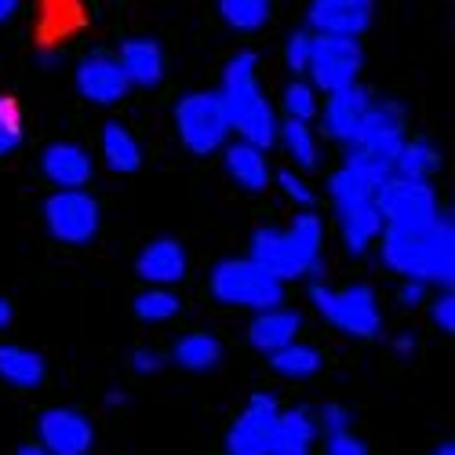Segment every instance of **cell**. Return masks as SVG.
Wrapping results in <instances>:
<instances>
[{
    "mask_svg": "<svg viewBox=\"0 0 455 455\" xmlns=\"http://www.w3.org/2000/svg\"><path fill=\"white\" fill-rule=\"evenodd\" d=\"M302 331V314L291 310V307H270V310H255L251 324H248V343L259 350V354H274L288 343H295Z\"/></svg>",
    "mask_w": 455,
    "mask_h": 455,
    "instance_id": "44dd1931",
    "label": "cell"
},
{
    "mask_svg": "<svg viewBox=\"0 0 455 455\" xmlns=\"http://www.w3.org/2000/svg\"><path fill=\"white\" fill-rule=\"evenodd\" d=\"M408 139V117H404V106L394 99H371V106L364 109V117L357 124V135L350 146L368 149V154L394 161V154L401 149V142ZM394 168V164H390Z\"/></svg>",
    "mask_w": 455,
    "mask_h": 455,
    "instance_id": "7c38bea8",
    "label": "cell"
},
{
    "mask_svg": "<svg viewBox=\"0 0 455 455\" xmlns=\"http://www.w3.org/2000/svg\"><path fill=\"white\" fill-rule=\"evenodd\" d=\"M371 92L361 88V84H350V88H339V92H328L324 95V106H321V128L328 139L350 146L354 135H357V124L364 117V109L371 106Z\"/></svg>",
    "mask_w": 455,
    "mask_h": 455,
    "instance_id": "2e32d148",
    "label": "cell"
},
{
    "mask_svg": "<svg viewBox=\"0 0 455 455\" xmlns=\"http://www.w3.org/2000/svg\"><path fill=\"white\" fill-rule=\"evenodd\" d=\"M36 62H41L44 69H52V66L62 62V52H36Z\"/></svg>",
    "mask_w": 455,
    "mask_h": 455,
    "instance_id": "ee69618b",
    "label": "cell"
},
{
    "mask_svg": "<svg viewBox=\"0 0 455 455\" xmlns=\"http://www.w3.org/2000/svg\"><path fill=\"white\" fill-rule=\"evenodd\" d=\"M19 455H48V451H44L41 444H22V448H19Z\"/></svg>",
    "mask_w": 455,
    "mask_h": 455,
    "instance_id": "bcb514c9",
    "label": "cell"
},
{
    "mask_svg": "<svg viewBox=\"0 0 455 455\" xmlns=\"http://www.w3.org/2000/svg\"><path fill=\"white\" fill-rule=\"evenodd\" d=\"M324 455H371V451L354 430H339V434H324Z\"/></svg>",
    "mask_w": 455,
    "mask_h": 455,
    "instance_id": "74e56055",
    "label": "cell"
},
{
    "mask_svg": "<svg viewBox=\"0 0 455 455\" xmlns=\"http://www.w3.org/2000/svg\"><path fill=\"white\" fill-rule=\"evenodd\" d=\"M26 139V121H22V106L12 95H0V157L15 154Z\"/></svg>",
    "mask_w": 455,
    "mask_h": 455,
    "instance_id": "d6a6232c",
    "label": "cell"
},
{
    "mask_svg": "<svg viewBox=\"0 0 455 455\" xmlns=\"http://www.w3.org/2000/svg\"><path fill=\"white\" fill-rule=\"evenodd\" d=\"M132 310H135V317H139L142 324H168L172 317H179L182 302H179V295H175L172 288H161V284H146V288L135 295Z\"/></svg>",
    "mask_w": 455,
    "mask_h": 455,
    "instance_id": "f546056e",
    "label": "cell"
},
{
    "mask_svg": "<svg viewBox=\"0 0 455 455\" xmlns=\"http://www.w3.org/2000/svg\"><path fill=\"white\" fill-rule=\"evenodd\" d=\"M106 404H109V408L128 404V394H124V390H109V394H106Z\"/></svg>",
    "mask_w": 455,
    "mask_h": 455,
    "instance_id": "f6af8a7d",
    "label": "cell"
},
{
    "mask_svg": "<svg viewBox=\"0 0 455 455\" xmlns=\"http://www.w3.org/2000/svg\"><path fill=\"white\" fill-rule=\"evenodd\" d=\"M277 186L284 189V197H288L295 208H314V201H317V194L307 186V179L295 175V172H281V175H277Z\"/></svg>",
    "mask_w": 455,
    "mask_h": 455,
    "instance_id": "d590c367",
    "label": "cell"
},
{
    "mask_svg": "<svg viewBox=\"0 0 455 455\" xmlns=\"http://www.w3.org/2000/svg\"><path fill=\"white\" fill-rule=\"evenodd\" d=\"M117 62H121L132 88H157L168 73L164 48H161V41H154V36H128V41H121Z\"/></svg>",
    "mask_w": 455,
    "mask_h": 455,
    "instance_id": "d6986e66",
    "label": "cell"
},
{
    "mask_svg": "<svg viewBox=\"0 0 455 455\" xmlns=\"http://www.w3.org/2000/svg\"><path fill=\"white\" fill-rule=\"evenodd\" d=\"M317 434H321L317 419L307 408H288V411H281V419H277L270 455H310Z\"/></svg>",
    "mask_w": 455,
    "mask_h": 455,
    "instance_id": "7402d4cb",
    "label": "cell"
},
{
    "mask_svg": "<svg viewBox=\"0 0 455 455\" xmlns=\"http://www.w3.org/2000/svg\"><path fill=\"white\" fill-rule=\"evenodd\" d=\"M343 168L347 172H354L368 189H379L390 175H394V168H390V161H383V157H375V154H368V149H357V146H347V157H343Z\"/></svg>",
    "mask_w": 455,
    "mask_h": 455,
    "instance_id": "1f68e13d",
    "label": "cell"
},
{
    "mask_svg": "<svg viewBox=\"0 0 455 455\" xmlns=\"http://www.w3.org/2000/svg\"><path fill=\"white\" fill-rule=\"evenodd\" d=\"M434 455H455V444H451V441H444V444H437V448H434Z\"/></svg>",
    "mask_w": 455,
    "mask_h": 455,
    "instance_id": "7dc6e473",
    "label": "cell"
},
{
    "mask_svg": "<svg viewBox=\"0 0 455 455\" xmlns=\"http://www.w3.org/2000/svg\"><path fill=\"white\" fill-rule=\"evenodd\" d=\"M277 142L295 161V168H302V172L317 168V132H314V124L284 117V121H277Z\"/></svg>",
    "mask_w": 455,
    "mask_h": 455,
    "instance_id": "83f0119b",
    "label": "cell"
},
{
    "mask_svg": "<svg viewBox=\"0 0 455 455\" xmlns=\"http://www.w3.org/2000/svg\"><path fill=\"white\" fill-rule=\"evenodd\" d=\"M164 364H168L164 354L154 350V347H139V350L132 354V371H135V375H157Z\"/></svg>",
    "mask_w": 455,
    "mask_h": 455,
    "instance_id": "f35d334b",
    "label": "cell"
},
{
    "mask_svg": "<svg viewBox=\"0 0 455 455\" xmlns=\"http://www.w3.org/2000/svg\"><path fill=\"white\" fill-rule=\"evenodd\" d=\"M430 302V321L441 328V331H455V295H451V288H441L434 299H427Z\"/></svg>",
    "mask_w": 455,
    "mask_h": 455,
    "instance_id": "8d00e7d4",
    "label": "cell"
},
{
    "mask_svg": "<svg viewBox=\"0 0 455 455\" xmlns=\"http://www.w3.org/2000/svg\"><path fill=\"white\" fill-rule=\"evenodd\" d=\"M317 430H321V434L354 430V411H350L347 404H335V401L321 404V411H317Z\"/></svg>",
    "mask_w": 455,
    "mask_h": 455,
    "instance_id": "e575fe53",
    "label": "cell"
},
{
    "mask_svg": "<svg viewBox=\"0 0 455 455\" xmlns=\"http://www.w3.org/2000/svg\"><path fill=\"white\" fill-rule=\"evenodd\" d=\"M361 69H364V48H361L357 36L314 33V41H310V62H307V81L321 95L357 84Z\"/></svg>",
    "mask_w": 455,
    "mask_h": 455,
    "instance_id": "9c48e42d",
    "label": "cell"
},
{
    "mask_svg": "<svg viewBox=\"0 0 455 455\" xmlns=\"http://www.w3.org/2000/svg\"><path fill=\"white\" fill-rule=\"evenodd\" d=\"M208 291L222 307H241V310H270L284 302V284L267 274L255 259H222L212 267Z\"/></svg>",
    "mask_w": 455,
    "mask_h": 455,
    "instance_id": "5b68a950",
    "label": "cell"
},
{
    "mask_svg": "<svg viewBox=\"0 0 455 455\" xmlns=\"http://www.w3.org/2000/svg\"><path fill=\"white\" fill-rule=\"evenodd\" d=\"M379 255L383 267L427 281L430 288H451L455 284V222L448 212L437 215L427 230H401V226H383L379 234Z\"/></svg>",
    "mask_w": 455,
    "mask_h": 455,
    "instance_id": "6da1fadb",
    "label": "cell"
},
{
    "mask_svg": "<svg viewBox=\"0 0 455 455\" xmlns=\"http://www.w3.org/2000/svg\"><path fill=\"white\" fill-rule=\"evenodd\" d=\"M44 226L59 244H92L102 226L99 201L88 189H55L44 201Z\"/></svg>",
    "mask_w": 455,
    "mask_h": 455,
    "instance_id": "30bf717a",
    "label": "cell"
},
{
    "mask_svg": "<svg viewBox=\"0 0 455 455\" xmlns=\"http://www.w3.org/2000/svg\"><path fill=\"white\" fill-rule=\"evenodd\" d=\"M430 299V284L427 281H415V277H404L401 284V307L415 310V307H423V302Z\"/></svg>",
    "mask_w": 455,
    "mask_h": 455,
    "instance_id": "ab89813d",
    "label": "cell"
},
{
    "mask_svg": "<svg viewBox=\"0 0 455 455\" xmlns=\"http://www.w3.org/2000/svg\"><path fill=\"white\" fill-rule=\"evenodd\" d=\"M390 164H394V175L427 179V182H430V179L441 172V149H437L430 139H404Z\"/></svg>",
    "mask_w": 455,
    "mask_h": 455,
    "instance_id": "484cf974",
    "label": "cell"
},
{
    "mask_svg": "<svg viewBox=\"0 0 455 455\" xmlns=\"http://www.w3.org/2000/svg\"><path fill=\"white\" fill-rule=\"evenodd\" d=\"M307 22L314 33L361 36L371 26V0H310Z\"/></svg>",
    "mask_w": 455,
    "mask_h": 455,
    "instance_id": "ac0fdd59",
    "label": "cell"
},
{
    "mask_svg": "<svg viewBox=\"0 0 455 455\" xmlns=\"http://www.w3.org/2000/svg\"><path fill=\"white\" fill-rule=\"evenodd\" d=\"M281 404L274 394H251L241 415L226 430V455H270Z\"/></svg>",
    "mask_w": 455,
    "mask_h": 455,
    "instance_id": "8fae6325",
    "label": "cell"
},
{
    "mask_svg": "<svg viewBox=\"0 0 455 455\" xmlns=\"http://www.w3.org/2000/svg\"><path fill=\"white\" fill-rule=\"evenodd\" d=\"M314 310L343 335L350 339H375L383 331V310H379V295L371 284H347V288H328L321 281L310 284Z\"/></svg>",
    "mask_w": 455,
    "mask_h": 455,
    "instance_id": "8992f818",
    "label": "cell"
},
{
    "mask_svg": "<svg viewBox=\"0 0 455 455\" xmlns=\"http://www.w3.org/2000/svg\"><path fill=\"white\" fill-rule=\"evenodd\" d=\"M310 41H314V29H295V33H288V41H284V66H288L291 77H307Z\"/></svg>",
    "mask_w": 455,
    "mask_h": 455,
    "instance_id": "836d02e7",
    "label": "cell"
},
{
    "mask_svg": "<svg viewBox=\"0 0 455 455\" xmlns=\"http://www.w3.org/2000/svg\"><path fill=\"white\" fill-rule=\"evenodd\" d=\"M36 444L48 455H88L95 444V427L81 408H44L36 419Z\"/></svg>",
    "mask_w": 455,
    "mask_h": 455,
    "instance_id": "4fadbf2b",
    "label": "cell"
},
{
    "mask_svg": "<svg viewBox=\"0 0 455 455\" xmlns=\"http://www.w3.org/2000/svg\"><path fill=\"white\" fill-rule=\"evenodd\" d=\"M172 361H175L182 371H194V375L212 371V368H219V361H222V343H219L212 331H189V335H182L179 343H175Z\"/></svg>",
    "mask_w": 455,
    "mask_h": 455,
    "instance_id": "d4e9b609",
    "label": "cell"
},
{
    "mask_svg": "<svg viewBox=\"0 0 455 455\" xmlns=\"http://www.w3.org/2000/svg\"><path fill=\"white\" fill-rule=\"evenodd\" d=\"M99 149H102V164H106L113 175H132V172L142 168V146H139V139H135L121 121H109V124L102 128Z\"/></svg>",
    "mask_w": 455,
    "mask_h": 455,
    "instance_id": "cb8c5ba5",
    "label": "cell"
},
{
    "mask_svg": "<svg viewBox=\"0 0 455 455\" xmlns=\"http://www.w3.org/2000/svg\"><path fill=\"white\" fill-rule=\"evenodd\" d=\"M186 270H189V255L186 248L175 241V237H157L149 241L139 259H135V274L146 281V284H161V288H175L186 281Z\"/></svg>",
    "mask_w": 455,
    "mask_h": 455,
    "instance_id": "e0dca14e",
    "label": "cell"
},
{
    "mask_svg": "<svg viewBox=\"0 0 455 455\" xmlns=\"http://www.w3.org/2000/svg\"><path fill=\"white\" fill-rule=\"evenodd\" d=\"M41 172L52 186L59 189H84L95 175V157L81 142H69V139H55L41 149Z\"/></svg>",
    "mask_w": 455,
    "mask_h": 455,
    "instance_id": "9a60e30c",
    "label": "cell"
},
{
    "mask_svg": "<svg viewBox=\"0 0 455 455\" xmlns=\"http://www.w3.org/2000/svg\"><path fill=\"white\" fill-rule=\"evenodd\" d=\"M73 84H77V95L84 102H95V106H117L132 92L117 55H106V52L84 55L77 69H73Z\"/></svg>",
    "mask_w": 455,
    "mask_h": 455,
    "instance_id": "5bb4252c",
    "label": "cell"
},
{
    "mask_svg": "<svg viewBox=\"0 0 455 455\" xmlns=\"http://www.w3.org/2000/svg\"><path fill=\"white\" fill-rule=\"evenodd\" d=\"M175 132L179 142L194 157H212L230 142V117L219 92H186L175 102Z\"/></svg>",
    "mask_w": 455,
    "mask_h": 455,
    "instance_id": "52a82bcc",
    "label": "cell"
},
{
    "mask_svg": "<svg viewBox=\"0 0 455 455\" xmlns=\"http://www.w3.org/2000/svg\"><path fill=\"white\" fill-rule=\"evenodd\" d=\"M222 106L230 117V132L244 142H255L270 149L277 142V109L267 99L259 84V55L255 52H237L222 69Z\"/></svg>",
    "mask_w": 455,
    "mask_h": 455,
    "instance_id": "3957f363",
    "label": "cell"
},
{
    "mask_svg": "<svg viewBox=\"0 0 455 455\" xmlns=\"http://www.w3.org/2000/svg\"><path fill=\"white\" fill-rule=\"evenodd\" d=\"M12 317H15V310H12V302H8L4 295H0V331H4V328L12 324Z\"/></svg>",
    "mask_w": 455,
    "mask_h": 455,
    "instance_id": "b9f144b4",
    "label": "cell"
},
{
    "mask_svg": "<svg viewBox=\"0 0 455 455\" xmlns=\"http://www.w3.org/2000/svg\"><path fill=\"white\" fill-rule=\"evenodd\" d=\"M394 354H397V357L415 354V335H397V339H394Z\"/></svg>",
    "mask_w": 455,
    "mask_h": 455,
    "instance_id": "60d3db41",
    "label": "cell"
},
{
    "mask_svg": "<svg viewBox=\"0 0 455 455\" xmlns=\"http://www.w3.org/2000/svg\"><path fill=\"white\" fill-rule=\"evenodd\" d=\"M48 375V361L19 343H4L0 347V379L15 390H36Z\"/></svg>",
    "mask_w": 455,
    "mask_h": 455,
    "instance_id": "603a6c76",
    "label": "cell"
},
{
    "mask_svg": "<svg viewBox=\"0 0 455 455\" xmlns=\"http://www.w3.org/2000/svg\"><path fill=\"white\" fill-rule=\"evenodd\" d=\"M222 164H226V175H230L241 189H248V194H262V189L270 186L274 172H270V149H262L255 142H244V139H234L226 142L222 149Z\"/></svg>",
    "mask_w": 455,
    "mask_h": 455,
    "instance_id": "ffe728a7",
    "label": "cell"
},
{
    "mask_svg": "<svg viewBox=\"0 0 455 455\" xmlns=\"http://www.w3.org/2000/svg\"><path fill=\"white\" fill-rule=\"evenodd\" d=\"M248 259H255L262 270L274 274L281 284L299 281V277H314L321 281L324 274V222L314 208H299L288 230H274L262 226L251 234Z\"/></svg>",
    "mask_w": 455,
    "mask_h": 455,
    "instance_id": "7a4b0ae2",
    "label": "cell"
},
{
    "mask_svg": "<svg viewBox=\"0 0 455 455\" xmlns=\"http://www.w3.org/2000/svg\"><path fill=\"white\" fill-rule=\"evenodd\" d=\"M19 4H22V0H0V26H4L19 12Z\"/></svg>",
    "mask_w": 455,
    "mask_h": 455,
    "instance_id": "7bdbcfd3",
    "label": "cell"
},
{
    "mask_svg": "<svg viewBox=\"0 0 455 455\" xmlns=\"http://www.w3.org/2000/svg\"><path fill=\"white\" fill-rule=\"evenodd\" d=\"M375 204L383 215V226H401V230H427L441 215V201L427 179L390 175L375 189Z\"/></svg>",
    "mask_w": 455,
    "mask_h": 455,
    "instance_id": "ba28073f",
    "label": "cell"
},
{
    "mask_svg": "<svg viewBox=\"0 0 455 455\" xmlns=\"http://www.w3.org/2000/svg\"><path fill=\"white\" fill-rule=\"evenodd\" d=\"M328 197H331L335 222H339L347 251L364 255L379 241V234H383V215H379V204H375V189H368L354 172L339 164L328 179Z\"/></svg>",
    "mask_w": 455,
    "mask_h": 455,
    "instance_id": "277c9868",
    "label": "cell"
},
{
    "mask_svg": "<svg viewBox=\"0 0 455 455\" xmlns=\"http://www.w3.org/2000/svg\"><path fill=\"white\" fill-rule=\"evenodd\" d=\"M281 106H284V117L314 124L317 113H321V92L307 77H291L288 88H284V95H281Z\"/></svg>",
    "mask_w": 455,
    "mask_h": 455,
    "instance_id": "4dcf8cb0",
    "label": "cell"
},
{
    "mask_svg": "<svg viewBox=\"0 0 455 455\" xmlns=\"http://www.w3.org/2000/svg\"><path fill=\"white\" fill-rule=\"evenodd\" d=\"M274 15V0H219V19L234 33H259Z\"/></svg>",
    "mask_w": 455,
    "mask_h": 455,
    "instance_id": "f1b7e54d",
    "label": "cell"
},
{
    "mask_svg": "<svg viewBox=\"0 0 455 455\" xmlns=\"http://www.w3.org/2000/svg\"><path fill=\"white\" fill-rule=\"evenodd\" d=\"M270 368H274L281 379L302 383V379H314V375L324 368V357H321L317 347L299 343V339H295V343H288V347H281V350L270 354Z\"/></svg>",
    "mask_w": 455,
    "mask_h": 455,
    "instance_id": "4316f807",
    "label": "cell"
}]
</instances>
